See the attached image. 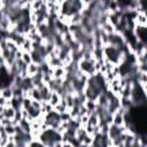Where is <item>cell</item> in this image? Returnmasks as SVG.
Returning a JSON list of instances; mask_svg holds the SVG:
<instances>
[{"instance_id": "cell-6", "label": "cell", "mask_w": 147, "mask_h": 147, "mask_svg": "<svg viewBox=\"0 0 147 147\" xmlns=\"http://www.w3.org/2000/svg\"><path fill=\"white\" fill-rule=\"evenodd\" d=\"M9 144V136L2 126H0V147H6Z\"/></svg>"}, {"instance_id": "cell-11", "label": "cell", "mask_w": 147, "mask_h": 147, "mask_svg": "<svg viewBox=\"0 0 147 147\" xmlns=\"http://www.w3.org/2000/svg\"><path fill=\"white\" fill-rule=\"evenodd\" d=\"M44 6V1L37 0V1H31V9L30 10H40Z\"/></svg>"}, {"instance_id": "cell-13", "label": "cell", "mask_w": 147, "mask_h": 147, "mask_svg": "<svg viewBox=\"0 0 147 147\" xmlns=\"http://www.w3.org/2000/svg\"><path fill=\"white\" fill-rule=\"evenodd\" d=\"M22 61L28 65L30 63H32V56H31V53H26L24 52L23 53V56H22Z\"/></svg>"}, {"instance_id": "cell-5", "label": "cell", "mask_w": 147, "mask_h": 147, "mask_svg": "<svg viewBox=\"0 0 147 147\" xmlns=\"http://www.w3.org/2000/svg\"><path fill=\"white\" fill-rule=\"evenodd\" d=\"M61 101H62V95H61L59 92H52V93H51V96H49L48 102H49L53 107L56 106V105H59V103H61Z\"/></svg>"}, {"instance_id": "cell-1", "label": "cell", "mask_w": 147, "mask_h": 147, "mask_svg": "<svg viewBox=\"0 0 147 147\" xmlns=\"http://www.w3.org/2000/svg\"><path fill=\"white\" fill-rule=\"evenodd\" d=\"M133 23L136 26H141V28L147 29V15L145 14V11L137 13L136 17L133 18Z\"/></svg>"}, {"instance_id": "cell-7", "label": "cell", "mask_w": 147, "mask_h": 147, "mask_svg": "<svg viewBox=\"0 0 147 147\" xmlns=\"http://www.w3.org/2000/svg\"><path fill=\"white\" fill-rule=\"evenodd\" d=\"M18 126L26 133V134H30L31 133V122H29L28 119H22L20 123H18Z\"/></svg>"}, {"instance_id": "cell-2", "label": "cell", "mask_w": 147, "mask_h": 147, "mask_svg": "<svg viewBox=\"0 0 147 147\" xmlns=\"http://www.w3.org/2000/svg\"><path fill=\"white\" fill-rule=\"evenodd\" d=\"M0 118L1 117H6V118H9V119H14L15 116H16V109L14 107H10V108H5V107H0Z\"/></svg>"}, {"instance_id": "cell-4", "label": "cell", "mask_w": 147, "mask_h": 147, "mask_svg": "<svg viewBox=\"0 0 147 147\" xmlns=\"http://www.w3.org/2000/svg\"><path fill=\"white\" fill-rule=\"evenodd\" d=\"M0 96L7 99V100H11L14 98V88L11 86H7V87H1V92H0Z\"/></svg>"}, {"instance_id": "cell-14", "label": "cell", "mask_w": 147, "mask_h": 147, "mask_svg": "<svg viewBox=\"0 0 147 147\" xmlns=\"http://www.w3.org/2000/svg\"><path fill=\"white\" fill-rule=\"evenodd\" d=\"M62 146H63V141H62V140L56 141V142L53 145V147H62Z\"/></svg>"}, {"instance_id": "cell-12", "label": "cell", "mask_w": 147, "mask_h": 147, "mask_svg": "<svg viewBox=\"0 0 147 147\" xmlns=\"http://www.w3.org/2000/svg\"><path fill=\"white\" fill-rule=\"evenodd\" d=\"M54 111H56L59 115H62V114L67 113V111H68V109H67V107H65L63 103H59V105L54 106Z\"/></svg>"}, {"instance_id": "cell-9", "label": "cell", "mask_w": 147, "mask_h": 147, "mask_svg": "<svg viewBox=\"0 0 147 147\" xmlns=\"http://www.w3.org/2000/svg\"><path fill=\"white\" fill-rule=\"evenodd\" d=\"M21 49L23 52H26V53H31L33 51V47H32V41L30 39H25V41L23 42V45L21 46Z\"/></svg>"}, {"instance_id": "cell-3", "label": "cell", "mask_w": 147, "mask_h": 147, "mask_svg": "<svg viewBox=\"0 0 147 147\" xmlns=\"http://www.w3.org/2000/svg\"><path fill=\"white\" fill-rule=\"evenodd\" d=\"M26 72H28V77L32 78V77H34L36 75H38V74L40 72V65L32 62V63L28 64V67H26Z\"/></svg>"}, {"instance_id": "cell-8", "label": "cell", "mask_w": 147, "mask_h": 147, "mask_svg": "<svg viewBox=\"0 0 147 147\" xmlns=\"http://www.w3.org/2000/svg\"><path fill=\"white\" fill-rule=\"evenodd\" d=\"M92 126H98L100 125V116L96 113H91L90 114V123Z\"/></svg>"}, {"instance_id": "cell-10", "label": "cell", "mask_w": 147, "mask_h": 147, "mask_svg": "<svg viewBox=\"0 0 147 147\" xmlns=\"http://www.w3.org/2000/svg\"><path fill=\"white\" fill-rule=\"evenodd\" d=\"M94 138H95V136H93V134H86V136L84 137L82 144L85 145V146L91 147V146L93 145V142H94Z\"/></svg>"}]
</instances>
